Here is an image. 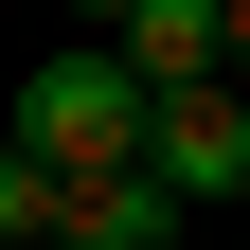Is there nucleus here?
<instances>
[{"instance_id": "1", "label": "nucleus", "mask_w": 250, "mask_h": 250, "mask_svg": "<svg viewBox=\"0 0 250 250\" xmlns=\"http://www.w3.org/2000/svg\"><path fill=\"white\" fill-rule=\"evenodd\" d=\"M0 143H36L54 179H143V143H161V89L125 72L107 36H72V54H36V72H18Z\"/></svg>"}, {"instance_id": "2", "label": "nucleus", "mask_w": 250, "mask_h": 250, "mask_svg": "<svg viewBox=\"0 0 250 250\" xmlns=\"http://www.w3.org/2000/svg\"><path fill=\"white\" fill-rule=\"evenodd\" d=\"M143 179H161L179 214L250 197V89H232V72H214V89H179V107H161V143H143Z\"/></svg>"}, {"instance_id": "3", "label": "nucleus", "mask_w": 250, "mask_h": 250, "mask_svg": "<svg viewBox=\"0 0 250 250\" xmlns=\"http://www.w3.org/2000/svg\"><path fill=\"white\" fill-rule=\"evenodd\" d=\"M54 250H179V197L161 179H72V232Z\"/></svg>"}, {"instance_id": "4", "label": "nucleus", "mask_w": 250, "mask_h": 250, "mask_svg": "<svg viewBox=\"0 0 250 250\" xmlns=\"http://www.w3.org/2000/svg\"><path fill=\"white\" fill-rule=\"evenodd\" d=\"M54 232H72V179L36 143H0V250H54Z\"/></svg>"}, {"instance_id": "5", "label": "nucleus", "mask_w": 250, "mask_h": 250, "mask_svg": "<svg viewBox=\"0 0 250 250\" xmlns=\"http://www.w3.org/2000/svg\"><path fill=\"white\" fill-rule=\"evenodd\" d=\"M72 18H89V36H125V18H143V0H72Z\"/></svg>"}, {"instance_id": "6", "label": "nucleus", "mask_w": 250, "mask_h": 250, "mask_svg": "<svg viewBox=\"0 0 250 250\" xmlns=\"http://www.w3.org/2000/svg\"><path fill=\"white\" fill-rule=\"evenodd\" d=\"M232 89H250V0H232Z\"/></svg>"}]
</instances>
